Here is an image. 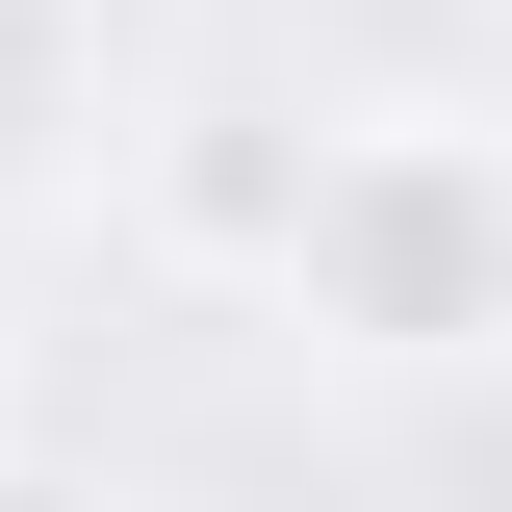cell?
Returning <instances> with one entry per match:
<instances>
[{
  "label": "cell",
  "mask_w": 512,
  "mask_h": 512,
  "mask_svg": "<svg viewBox=\"0 0 512 512\" xmlns=\"http://www.w3.org/2000/svg\"><path fill=\"white\" fill-rule=\"evenodd\" d=\"M282 282L384 359H461L512 308V180L461 103H384V128H308V205H282Z\"/></svg>",
  "instance_id": "obj_1"
},
{
  "label": "cell",
  "mask_w": 512,
  "mask_h": 512,
  "mask_svg": "<svg viewBox=\"0 0 512 512\" xmlns=\"http://www.w3.org/2000/svg\"><path fill=\"white\" fill-rule=\"evenodd\" d=\"M154 205H180L205 256H282V205H308V128H256V103H205V128H180V180H154Z\"/></svg>",
  "instance_id": "obj_2"
},
{
  "label": "cell",
  "mask_w": 512,
  "mask_h": 512,
  "mask_svg": "<svg viewBox=\"0 0 512 512\" xmlns=\"http://www.w3.org/2000/svg\"><path fill=\"white\" fill-rule=\"evenodd\" d=\"M26 103H52V0H0V154H26Z\"/></svg>",
  "instance_id": "obj_3"
},
{
  "label": "cell",
  "mask_w": 512,
  "mask_h": 512,
  "mask_svg": "<svg viewBox=\"0 0 512 512\" xmlns=\"http://www.w3.org/2000/svg\"><path fill=\"white\" fill-rule=\"evenodd\" d=\"M0 512H103V487H52V461H0Z\"/></svg>",
  "instance_id": "obj_4"
}]
</instances>
